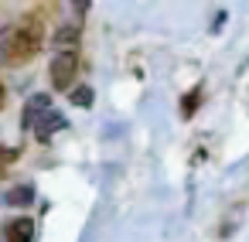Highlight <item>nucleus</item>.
Listing matches in <instances>:
<instances>
[{"label": "nucleus", "instance_id": "20e7f679", "mask_svg": "<svg viewBox=\"0 0 249 242\" xmlns=\"http://www.w3.org/2000/svg\"><path fill=\"white\" fill-rule=\"evenodd\" d=\"M35 235V222L31 218H14L4 225V232H0V242H31Z\"/></svg>", "mask_w": 249, "mask_h": 242}, {"label": "nucleus", "instance_id": "6e6552de", "mask_svg": "<svg viewBox=\"0 0 249 242\" xmlns=\"http://www.w3.org/2000/svg\"><path fill=\"white\" fill-rule=\"evenodd\" d=\"M72 103H75V106H82V109H86V106H92V89H89V86H79V89L72 92Z\"/></svg>", "mask_w": 249, "mask_h": 242}, {"label": "nucleus", "instance_id": "f03ea898", "mask_svg": "<svg viewBox=\"0 0 249 242\" xmlns=\"http://www.w3.org/2000/svg\"><path fill=\"white\" fill-rule=\"evenodd\" d=\"M48 75H52V89L69 92L72 82H75V75H79V55H75V52H62V55H55Z\"/></svg>", "mask_w": 249, "mask_h": 242}, {"label": "nucleus", "instance_id": "7ed1b4c3", "mask_svg": "<svg viewBox=\"0 0 249 242\" xmlns=\"http://www.w3.org/2000/svg\"><path fill=\"white\" fill-rule=\"evenodd\" d=\"M48 113H52V96H48V92H38V96H31V99L24 103V116H21V126L35 133V130H38V123H41V120H45Z\"/></svg>", "mask_w": 249, "mask_h": 242}, {"label": "nucleus", "instance_id": "1a4fd4ad", "mask_svg": "<svg viewBox=\"0 0 249 242\" xmlns=\"http://www.w3.org/2000/svg\"><path fill=\"white\" fill-rule=\"evenodd\" d=\"M4 103H7V92H4V89H0V109H4Z\"/></svg>", "mask_w": 249, "mask_h": 242}, {"label": "nucleus", "instance_id": "f257e3e1", "mask_svg": "<svg viewBox=\"0 0 249 242\" xmlns=\"http://www.w3.org/2000/svg\"><path fill=\"white\" fill-rule=\"evenodd\" d=\"M14 35H18V38L11 41V58H7V62H28V58L41 48V38H45V31L38 28V21H24Z\"/></svg>", "mask_w": 249, "mask_h": 242}, {"label": "nucleus", "instance_id": "0eeeda50", "mask_svg": "<svg viewBox=\"0 0 249 242\" xmlns=\"http://www.w3.org/2000/svg\"><path fill=\"white\" fill-rule=\"evenodd\" d=\"M11 41H14V28H4L0 31V62L11 58Z\"/></svg>", "mask_w": 249, "mask_h": 242}, {"label": "nucleus", "instance_id": "423d86ee", "mask_svg": "<svg viewBox=\"0 0 249 242\" xmlns=\"http://www.w3.org/2000/svg\"><path fill=\"white\" fill-rule=\"evenodd\" d=\"M31 198H35V188H31V184H21V188H14V191L7 194V205L24 208V205H31Z\"/></svg>", "mask_w": 249, "mask_h": 242}, {"label": "nucleus", "instance_id": "39448f33", "mask_svg": "<svg viewBox=\"0 0 249 242\" xmlns=\"http://www.w3.org/2000/svg\"><path fill=\"white\" fill-rule=\"evenodd\" d=\"M58 130H65V116H62L58 109H52V113H48V116H45V120L38 123V130H35V137H38L41 143H48V140H52V137H55Z\"/></svg>", "mask_w": 249, "mask_h": 242}]
</instances>
